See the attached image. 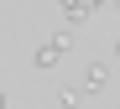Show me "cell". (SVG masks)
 Listing matches in <instances>:
<instances>
[{
  "mask_svg": "<svg viewBox=\"0 0 120 109\" xmlns=\"http://www.w3.org/2000/svg\"><path fill=\"white\" fill-rule=\"evenodd\" d=\"M57 11H63L68 26H78V21H89V16H94V0H57Z\"/></svg>",
  "mask_w": 120,
  "mask_h": 109,
  "instance_id": "1",
  "label": "cell"
},
{
  "mask_svg": "<svg viewBox=\"0 0 120 109\" xmlns=\"http://www.w3.org/2000/svg\"><path fill=\"white\" fill-rule=\"evenodd\" d=\"M84 88L89 94H105L110 88V68H105V62H89V68H84Z\"/></svg>",
  "mask_w": 120,
  "mask_h": 109,
  "instance_id": "2",
  "label": "cell"
},
{
  "mask_svg": "<svg viewBox=\"0 0 120 109\" xmlns=\"http://www.w3.org/2000/svg\"><path fill=\"white\" fill-rule=\"evenodd\" d=\"M57 57H63V52L47 42V47H37V52H31V68H37V73H47V68H57Z\"/></svg>",
  "mask_w": 120,
  "mask_h": 109,
  "instance_id": "3",
  "label": "cell"
},
{
  "mask_svg": "<svg viewBox=\"0 0 120 109\" xmlns=\"http://www.w3.org/2000/svg\"><path fill=\"white\" fill-rule=\"evenodd\" d=\"M47 42H52V47L63 52V57H68V52H73V26H68V21H63V31H52Z\"/></svg>",
  "mask_w": 120,
  "mask_h": 109,
  "instance_id": "4",
  "label": "cell"
},
{
  "mask_svg": "<svg viewBox=\"0 0 120 109\" xmlns=\"http://www.w3.org/2000/svg\"><path fill=\"white\" fill-rule=\"evenodd\" d=\"M57 104H63V109H78V88H57Z\"/></svg>",
  "mask_w": 120,
  "mask_h": 109,
  "instance_id": "5",
  "label": "cell"
},
{
  "mask_svg": "<svg viewBox=\"0 0 120 109\" xmlns=\"http://www.w3.org/2000/svg\"><path fill=\"white\" fill-rule=\"evenodd\" d=\"M110 52H115V57H120V36H115V42H110Z\"/></svg>",
  "mask_w": 120,
  "mask_h": 109,
  "instance_id": "6",
  "label": "cell"
},
{
  "mask_svg": "<svg viewBox=\"0 0 120 109\" xmlns=\"http://www.w3.org/2000/svg\"><path fill=\"white\" fill-rule=\"evenodd\" d=\"M0 109H11V99H5V94H0Z\"/></svg>",
  "mask_w": 120,
  "mask_h": 109,
  "instance_id": "7",
  "label": "cell"
}]
</instances>
